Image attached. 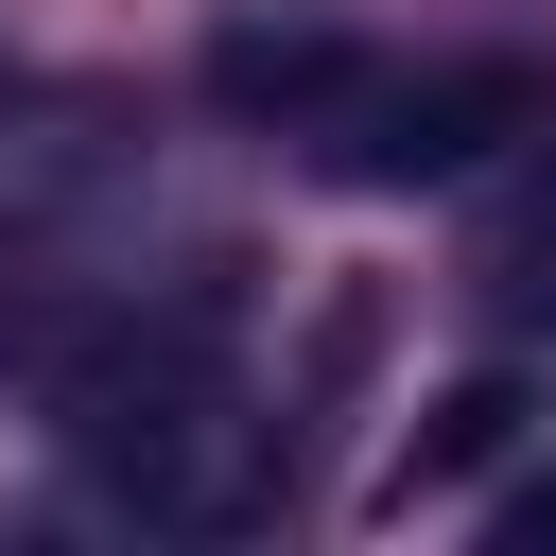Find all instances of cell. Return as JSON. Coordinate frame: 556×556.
I'll list each match as a JSON object with an SVG mask.
<instances>
[{"mask_svg":"<svg viewBox=\"0 0 556 556\" xmlns=\"http://www.w3.org/2000/svg\"><path fill=\"white\" fill-rule=\"evenodd\" d=\"M486 313H504V330H556V174L486 226Z\"/></svg>","mask_w":556,"mask_h":556,"instance_id":"obj_3","label":"cell"},{"mask_svg":"<svg viewBox=\"0 0 556 556\" xmlns=\"http://www.w3.org/2000/svg\"><path fill=\"white\" fill-rule=\"evenodd\" d=\"M521 417H539L521 382H469V400H434V434H417V469H400V486H452V469H486Z\"/></svg>","mask_w":556,"mask_h":556,"instance_id":"obj_4","label":"cell"},{"mask_svg":"<svg viewBox=\"0 0 556 556\" xmlns=\"http://www.w3.org/2000/svg\"><path fill=\"white\" fill-rule=\"evenodd\" d=\"M35 382H52V434L70 469L156 521V539H243L278 504V417L243 400V365L208 330H35Z\"/></svg>","mask_w":556,"mask_h":556,"instance_id":"obj_1","label":"cell"},{"mask_svg":"<svg viewBox=\"0 0 556 556\" xmlns=\"http://www.w3.org/2000/svg\"><path fill=\"white\" fill-rule=\"evenodd\" d=\"M330 174H365V191H434V174H486L504 139H539V87L521 70H330V104L295 122Z\"/></svg>","mask_w":556,"mask_h":556,"instance_id":"obj_2","label":"cell"},{"mask_svg":"<svg viewBox=\"0 0 556 556\" xmlns=\"http://www.w3.org/2000/svg\"><path fill=\"white\" fill-rule=\"evenodd\" d=\"M504 539H556V486H521V504H504Z\"/></svg>","mask_w":556,"mask_h":556,"instance_id":"obj_6","label":"cell"},{"mask_svg":"<svg viewBox=\"0 0 556 556\" xmlns=\"http://www.w3.org/2000/svg\"><path fill=\"white\" fill-rule=\"evenodd\" d=\"M35 330H52V313H35V261L0 243V365H35Z\"/></svg>","mask_w":556,"mask_h":556,"instance_id":"obj_5","label":"cell"}]
</instances>
